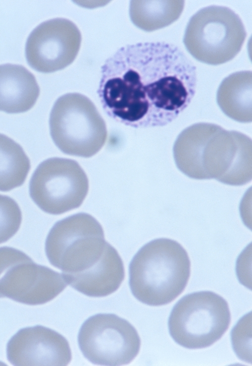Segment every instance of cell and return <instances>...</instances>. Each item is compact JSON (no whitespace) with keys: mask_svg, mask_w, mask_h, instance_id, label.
<instances>
[{"mask_svg":"<svg viewBox=\"0 0 252 366\" xmlns=\"http://www.w3.org/2000/svg\"><path fill=\"white\" fill-rule=\"evenodd\" d=\"M89 189L87 176L74 160L54 157L41 162L29 182V194L43 211L60 215L79 207Z\"/></svg>","mask_w":252,"mask_h":366,"instance_id":"8","label":"cell"},{"mask_svg":"<svg viewBox=\"0 0 252 366\" xmlns=\"http://www.w3.org/2000/svg\"><path fill=\"white\" fill-rule=\"evenodd\" d=\"M196 68L177 46L144 42L118 49L103 65L97 93L107 114L135 128L163 127L190 104Z\"/></svg>","mask_w":252,"mask_h":366,"instance_id":"1","label":"cell"},{"mask_svg":"<svg viewBox=\"0 0 252 366\" xmlns=\"http://www.w3.org/2000/svg\"><path fill=\"white\" fill-rule=\"evenodd\" d=\"M67 284L62 274L36 264L23 252L0 248V297L41 304L56 297Z\"/></svg>","mask_w":252,"mask_h":366,"instance_id":"9","label":"cell"},{"mask_svg":"<svg viewBox=\"0 0 252 366\" xmlns=\"http://www.w3.org/2000/svg\"><path fill=\"white\" fill-rule=\"evenodd\" d=\"M30 167V160L20 145L0 133V191L22 186Z\"/></svg>","mask_w":252,"mask_h":366,"instance_id":"16","label":"cell"},{"mask_svg":"<svg viewBox=\"0 0 252 366\" xmlns=\"http://www.w3.org/2000/svg\"><path fill=\"white\" fill-rule=\"evenodd\" d=\"M184 1H131L129 14L133 23L146 31L168 26L180 16Z\"/></svg>","mask_w":252,"mask_h":366,"instance_id":"15","label":"cell"},{"mask_svg":"<svg viewBox=\"0 0 252 366\" xmlns=\"http://www.w3.org/2000/svg\"><path fill=\"white\" fill-rule=\"evenodd\" d=\"M251 71L234 73L221 82L217 101L223 112L241 123L251 121Z\"/></svg>","mask_w":252,"mask_h":366,"instance_id":"14","label":"cell"},{"mask_svg":"<svg viewBox=\"0 0 252 366\" xmlns=\"http://www.w3.org/2000/svg\"><path fill=\"white\" fill-rule=\"evenodd\" d=\"M114 250L105 239L100 224L86 213L75 214L57 222L45 242L49 262L62 270L66 282L95 274L107 263Z\"/></svg>","mask_w":252,"mask_h":366,"instance_id":"3","label":"cell"},{"mask_svg":"<svg viewBox=\"0 0 252 366\" xmlns=\"http://www.w3.org/2000/svg\"><path fill=\"white\" fill-rule=\"evenodd\" d=\"M246 32L239 16L229 8L205 7L190 19L183 42L197 60L218 65L233 59L240 51Z\"/></svg>","mask_w":252,"mask_h":366,"instance_id":"6","label":"cell"},{"mask_svg":"<svg viewBox=\"0 0 252 366\" xmlns=\"http://www.w3.org/2000/svg\"><path fill=\"white\" fill-rule=\"evenodd\" d=\"M81 42V33L70 20L59 18L46 21L34 29L27 38V61L41 73L62 70L74 60Z\"/></svg>","mask_w":252,"mask_h":366,"instance_id":"11","label":"cell"},{"mask_svg":"<svg viewBox=\"0 0 252 366\" xmlns=\"http://www.w3.org/2000/svg\"><path fill=\"white\" fill-rule=\"evenodd\" d=\"M22 213L12 198L0 194V243L7 241L18 231Z\"/></svg>","mask_w":252,"mask_h":366,"instance_id":"17","label":"cell"},{"mask_svg":"<svg viewBox=\"0 0 252 366\" xmlns=\"http://www.w3.org/2000/svg\"><path fill=\"white\" fill-rule=\"evenodd\" d=\"M7 354L14 365H66L72 358L67 340L41 326L19 330L8 342Z\"/></svg>","mask_w":252,"mask_h":366,"instance_id":"12","label":"cell"},{"mask_svg":"<svg viewBox=\"0 0 252 366\" xmlns=\"http://www.w3.org/2000/svg\"><path fill=\"white\" fill-rule=\"evenodd\" d=\"M230 313L227 301L211 291L187 294L174 307L168 321L170 334L180 345L189 349L210 346L229 327Z\"/></svg>","mask_w":252,"mask_h":366,"instance_id":"7","label":"cell"},{"mask_svg":"<svg viewBox=\"0 0 252 366\" xmlns=\"http://www.w3.org/2000/svg\"><path fill=\"white\" fill-rule=\"evenodd\" d=\"M190 262L183 247L171 239L160 238L144 245L129 266V285L141 302L152 306L168 304L184 290Z\"/></svg>","mask_w":252,"mask_h":366,"instance_id":"4","label":"cell"},{"mask_svg":"<svg viewBox=\"0 0 252 366\" xmlns=\"http://www.w3.org/2000/svg\"><path fill=\"white\" fill-rule=\"evenodd\" d=\"M51 137L64 153L90 157L103 147L107 138L106 123L86 96L70 93L60 97L50 113Z\"/></svg>","mask_w":252,"mask_h":366,"instance_id":"5","label":"cell"},{"mask_svg":"<svg viewBox=\"0 0 252 366\" xmlns=\"http://www.w3.org/2000/svg\"><path fill=\"white\" fill-rule=\"evenodd\" d=\"M193 125L177 138L173 153L176 164L188 177L197 179L215 178L225 184L240 186L251 180V141L241 133L205 132L203 123Z\"/></svg>","mask_w":252,"mask_h":366,"instance_id":"2","label":"cell"},{"mask_svg":"<svg viewBox=\"0 0 252 366\" xmlns=\"http://www.w3.org/2000/svg\"><path fill=\"white\" fill-rule=\"evenodd\" d=\"M40 93L34 75L19 65H0V111L25 112L33 107Z\"/></svg>","mask_w":252,"mask_h":366,"instance_id":"13","label":"cell"},{"mask_svg":"<svg viewBox=\"0 0 252 366\" xmlns=\"http://www.w3.org/2000/svg\"><path fill=\"white\" fill-rule=\"evenodd\" d=\"M78 341L86 358L103 365L130 363L140 347V339L134 327L112 314H99L86 320L79 330Z\"/></svg>","mask_w":252,"mask_h":366,"instance_id":"10","label":"cell"}]
</instances>
